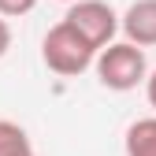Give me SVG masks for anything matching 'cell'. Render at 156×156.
<instances>
[{
	"instance_id": "cell-5",
	"label": "cell",
	"mask_w": 156,
	"mask_h": 156,
	"mask_svg": "<svg viewBox=\"0 0 156 156\" xmlns=\"http://www.w3.org/2000/svg\"><path fill=\"white\" fill-rule=\"evenodd\" d=\"M123 149H126V156H156V115L134 119L126 126Z\"/></svg>"
},
{
	"instance_id": "cell-7",
	"label": "cell",
	"mask_w": 156,
	"mask_h": 156,
	"mask_svg": "<svg viewBox=\"0 0 156 156\" xmlns=\"http://www.w3.org/2000/svg\"><path fill=\"white\" fill-rule=\"evenodd\" d=\"M37 8V0H0V15L4 19H19V15H30Z\"/></svg>"
},
{
	"instance_id": "cell-2",
	"label": "cell",
	"mask_w": 156,
	"mask_h": 156,
	"mask_svg": "<svg viewBox=\"0 0 156 156\" xmlns=\"http://www.w3.org/2000/svg\"><path fill=\"white\" fill-rule=\"evenodd\" d=\"M41 60H45V67H48L52 74L74 78V74H82V71H89V67L97 63V48L63 19V23H56V26L45 34V41H41Z\"/></svg>"
},
{
	"instance_id": "cell-6",
	"label": "cell",
	"mask_w": 156,
	"mask_h": 156,
	"mask_svg": "<svg viewBox=\"0 0 156 156\" xmlns=\"http://www.w3.org/2000/svg\"><path fill=\"white\" fill-rule=\"evenodd\" d=\"M0 156H34L30 134L11 119H0Z\"/></svg>"
},
{
	"instance_id": "cell-3",
	"label": "cell",
	"mask_w": 156,
	"mask_h": 156,
	"mask_svg": "<svg viewBox=\"0 0 156 156\" xmlns=\"http://www.w3.org/2000/svg\"><path fill=\"white\" fill-rule=\"evenodd\" d=\"M63 19L86 37L97 52H101L104 45H112L115 34L123 30V15H115V8L104 4V0H74V4H67Z\"/></svg>"
},
{
	"instance_id": "cell-8",
	"label": "cell",
	"mask_w": 156,
	"mask_h": 156,
	"mask_svg": "<svg viewBox=\"0 0 156 156\" xmlns=\"http://www.w3.org/2000/svg\"><path fill=\"white\" fill-rule=\"evenodd\" d=\"M8 48H11V26H8V19L0 15V60L8 56Z\"/></svg>"
},
{
	"instance_id": "cell-1",
	"label": "cell",
	"mask_w": 156,
	"mask_h": 156,
	"mask_svg": "<svg viewBox=\"0 0 156 156\" xmlns=\"http://www.w3.org/2000/svg\"><path fill=\"white\" fill-rule=\"evenodd\" d=\"M97 82L112 93H130L149 78V63H145V48L134 41H112L97 52Z\"/></svg>"
},
{
	"instance_id": "cell-10",
	"label": "cell",
	"mask_w": 156,
	"mask_h": 156,
	"mask_svg": "<svg viewBox=\"0 0 156 156\" xmlns=\"http://www.w3.org/2000/svg\"><path fill=\"white\" fill-rule=\"evenodd\" d=\"M60 4H74V0H60Z\"/></svg>"
},
{
	"instance_id": "cell-4",
	"label": "cell",
	"mask_w": 156,
	"mask_h": 156,
	"mask_svg": "<svg viewBox=\"0 0 156 156\" xmlns=\"http://www.w3.org/2000/svg\"><path fill=\"white\" fill-rule=\"evenodd\" d=\"M123 37L141 48L156 45V0H134L123 11Z\"/></svg>"
},
{
	"instance_id": "cell-9",
	"label": "cell",
	"mask_w": 156,
	"mask_h": 156,
	"mask_svg": "<svg viewBox=\"0 0 156 156\" xmlns=\"http://www.w3.org/2000/svg\"><path fill=\"white\" fill-rule=\"evenodd\" d=\"M145 97H149V104L156 112V71H149V78H145Z\"/></svg>"
}]
</instances>
